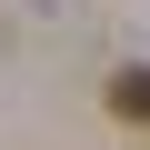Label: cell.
<instances>
[{"mask_svg": "<svg viewBox=\"0 0 150 150\" xmlns=\"http://www.w3.org/2000/svg\"><path fill=\"white\" fill-rule=\"evenodd\" d=\"M110 110L120 120H150V70H120V80H110Z\"/></svg>", "mask_w": 150, "mask_h": 150, "instance_id": "1", "label": "cell"}]
</instances>
